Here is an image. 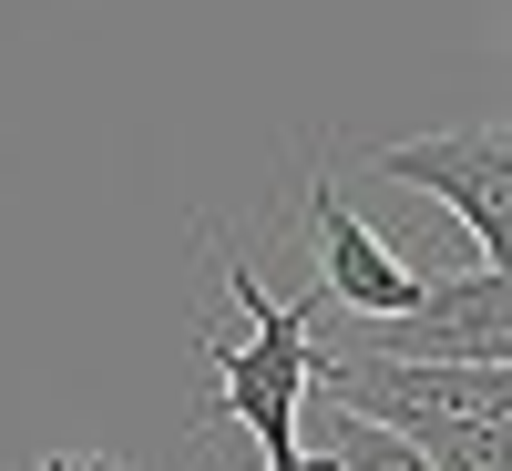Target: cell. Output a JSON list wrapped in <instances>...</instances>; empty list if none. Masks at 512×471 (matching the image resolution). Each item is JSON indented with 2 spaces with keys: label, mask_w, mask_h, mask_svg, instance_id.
Wrapping results in <instances>:
<instances>
[{
  "label": "cell",
  "mask_w": 512,
  "mask_h": 471,
  "mask_svg": "<svg viewBox=\"0 0 512 471\" xmlns=\"http://www.w3.org/2000/svg\"><path fill=\"white\" fill-rule=\"evenodd\" d=\"M205 256H216L226 297L246 308V338H195V349L216 359V420H236V431L256 441V461H287V451H308V441H297V400L318 390V308H328V287L267 297L256 267L216 226H205Z\"/></svg>",
  "instance_id": "6da1fadb"
},
{
  "label": "cell",
  "mask_w": 512,
  "mask_h": 471,
  "mask_svg": "<svg viewBox=\"0 0 512 471\" xmlns=\"http://www.w3.org/2000/svg\"><path fill=\"white\" fill-rule=\"evenodd\" d=\"M369 175L451 205L482 236V267H512V123H451V134H420V144H379Z\"/></svg>",
  "instance_id": "7a4b0ae2"
},
{
  "label": "cell",
  "mask_w": 512,
  "mask_h": 471,
  "mask_svg": "<svg viewBox=\"0 0 512 471\" xmlns=\"http://www.w3.org/2000/svg\"><path fill=\"white\" fill-rule=\"evenodd\" d=\"M338 349H379V359H512V267L431 277V287H420V308L359 318Z\"/></svg>",
  "instance_id": "3957f363"
},
{
  "label": "cell",
  "mask_w": 512,
  "mask_h": 471,
  "mask_svg": "<svg viewBox=\"0 0 512 471\" xmlns=\"http://www.w3.org/2000/svg\"><path fill=\"white\" fill-rule=\"evenodd\" d=\"M308 246H318L328 308H349V318H400V308H420V287H431V267L390 256V246L349 216V195L328 185V144H308Z\"/></svg>",
  "instance_id": "277c9868"
},
{
  "label": "cell",
  "mask_w": 512,
  "mask_h": 471,
  "mask_svg": "<svg viewBox=\"0 0 512 471\" xmlns=\"http://www.w3.org/2000/svg\"><path fill=\"white\" fill-rule=\"evenodd\" d=\"M328 451H338V471H431V451H420L410 431H390V420H359V410H338Z\"/></svg>",
  "instance_id": "5b68a950"
},
{
  "label": "cell",
  "mask_w": 512,
  "mask_h": 471,
  "mask_svg": "<svg viewBox=\"0 0 512 471\" xmlns=\"http://www.w3.org/2000/svg\"><path fill=\"white\" fill-rule=\"evenodd\" d=\"M431 471H512V410L502 420H441V431H420Z\"/></svg>",
  "instance_id": "8992f818"
},
{
  "label": "cell",
  "mask_w": 512,
  "mask_h": 471,
  "mask_svg": "<svg viewBox=\"0 0 512 471\" xmlns=\"http://www.w3.org/2000/svg\"><path fill=\"white\" fill-rule=\"evenodd\" d=\"M31 471H134V461H113V451H52V461H31Z\"/></svg>",
  "instance_id": "52a82bcc"
}]
</instances>
